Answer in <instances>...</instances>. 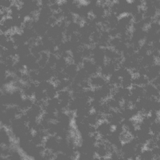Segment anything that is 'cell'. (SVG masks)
<instances>
[{
    "mask_svg": "<svg viewBox=\"0 0 160 160\" xmlns=\"http://www.w3.org/2000/svg\"><path fill=\"white\" fill-rule=\"evenodd\" d=\"M119 66L120 65L116 63L106 61L103 65L100 67L99 74L106 78H108L117 70Z\"/></svg>",
    "mask_w": 160,
    "mask_h": 160,
    "instance_id": "6",
    "label": "cell"
},
{
    "mask_svg": "<svg viewBox=\"0 0 160 160\" xmlns=\"http://www.w3.org/2000/svg\"><path fill=\"white\" fill-rule=\"evenodd\" d=\"M150 82V81L146 77L145 75L142 74H136L133 75L132 80L133 85L145 87Z\"/></svg>",
    "mask_w": 160,
    "mask_h": 160,
    "instance_id": "17",
    "label": "cell"
},
{
    "mask_svg": "<svg viewBox=\"0 0 160 160\" xmlns=\"http://www.w3.org/2000/svg\"><path fill=\"white\" fill-rule=\"evenodd\" d=\"M92 53L91 59L99 67H101L106 62L104 54V48L98 46L92 47Z\"/></svg>",
    "mask_w": 160,
    "mask_h": 160,
    "instance_id": "4",
    "label": "cell"
},
{
    "mask_svg": "<svg viewBox=\"0 0 160 160\" xmlns=\"http://www.w3.org/2000/svg\"><path fill=\"white\" fill-rule=\"evenodd\" d=\"M80 51L85 60L91 59L92 53V47L82 46L81 47Z\"/></svg>",
    "mask_w": 160,
    "mask_h": 160,
    "instance_id": "23",
    "label": "cell"
},
{
    "mask_svg": "<svg viewBox=\"0 0 160 160\" xmlns=\"http://www.w3.org/2000/svg\"><path fill=\"white\" fill-rule=\"evenodd\" d=\"M104 54L106 61L114 62L118 64L119 65L121 64V62L123 59V56L122 54L118 52L113 49L110 47L105 48Z\"/></svg>",
    "mask_w": 160,
    "mask_h": 160,
    "instance_id": "8",
    "label": "cell"
},
{
    "mask_svg": "<svg viewBox=\"0 0 160 160\" xmlns=\"http://www.w3.org/2000/svg\"><path fill=\"white\" fill-rule=\"evenodd\" d=\"M67 59L62 57H58V60L54 68L55 71H63L66 67L68 64Z\"/></svg>",
    "mask_w": 160,
    "mask_h": 160,
    "instance_id": "21",
    "label": "cell"
},
{
    "mask_svg": "<svg viewBox=\"0 0 160 160\" xmlns=\"http://www.w3.org/2000/svg\"><path fill=\"white\" fill-rule=\"evenodd\" d=\"M80 49L71 52L70 58L71 59V62L78 67L82 66L83 62L85 60L81 53Z\"/></svg>",
    "mask_w": 160,
    "mask_h": 160,
    "instance_id": "18",
    "label": "cell"
},
{
    "mask_svg": "<svg viewBox=\"0 0 160 160\" xmlns=\"http://www.w3.org/2000/svg\"><path fill=\"white\" fill-rule=\"evenodd\" d=\"M105 102L108 107L112 111H119L122 107V102L112 97L107 99Z\"/></svg>",
    "mask_w": 160,
    "mask_h": 160,
    "instance_id": "19",
    "label": "cell"
},
{
    "mask_svg": "<svg viewBox=\"0 0 160 160\" xmlns=\"http://www.w3.org/2000/svg\"><path fill=\"white\" fill-rule=\"evenodd\" d=\"M79 67L72 62H68L63 70L64 73L67 79L72 81L77 75L78 70Z\"/></svg>",
    "mask_w": 160,
    "mask_h": 160,
    "instance_id": "15",
    "label": "cell"
},
{
    "mask_svg": "<svg viewBox=\"0 0 160 160\" xmlns=\"http://www.w3.org/2000/svg\"><path fill=\"white\" fill-rule=\"evenodd\" d=\"M107 82L103 86L99 88H93V98L92 99L104 102L112 97L113 90L114 89Z\"/></svg>",
    "mask_w": 160,
    "mask_h": 160,
    "instance_id": "2",
    "label": "cell"
},
{
    "mask_svg": "<svg viewBox=\"0 0 160 160\" xmlns=\"http://www.w3.org/2000/svg\"><path fill=\"white\" fill-rule=\"evenodd\" d=\"M130 96V89L119 86L115 88L112 93V97L123 102L128 99Z\"/></svg>",
    "mask_w": 160,
    "mask_h": 160,
    "instance_id": "7",
    "label": "cell"
},
{
    "mask_svg": "<svg viewBox=\"0 0 160 160\" xmlns=\"http://www.w3.org/2000/svg\"><path fill=\"white\" fill-rule=\"evenodd\" d=\"M96 132L100 138L106 140L113 131L114 128L107 120H102L96 127Z\"/></svg>",
    "mask_w": 160,
    "mask_h": 160,
    "instance_id": "3",
    "label": "cell"
},
{
    "mask_svg": "<svg viewBox=\"0 0 160 160\" xmlns=\"http://www.w3.org/2000/svg\"><path fill=\"white\" fill-rule=\"evenodd\" d=\"M71 82L72 81L71 80L66 79L63 80L55 83L56 88H57L58 92L62 91V90H65V89H68Z\"/></svg>",
    "mask_w": 160,
    "mask_h": 160,
    "instance_id": "22",
    "label": "cell"
},
{
    "mask_svg": "<svg viewBox=\"0 0 160 160\" xmlns=\"http://www.w3.org/2000/svg\"><path fill=\"white\" fill-rule=\"evenodd\" d=\"M3 148L4 147L0 145V157H2V152Z\"/></svg>",
    "mask_w": 160,
    "mask_h": 160,
    "instance_id": "26",
    "label": "cell"
},
{
    "mask_svg": "<svg viewBox=\"0 0 160 160\" xmlns=\"http://www.w3.org/2000/svg\"><path fill=\"white\" fill-rule=\"evenodd\" d=\"M108 80L99 74L92 76L89 78V83L92 88H99L107 83Z\"/></svg>",
    "mask_w": 160,
    "mask_h": 160,
    "instance_id": "13",
    "label": "cell"
},
{
    "mask_svg": "<svg viewBox=\"0 0 160 160\" xmlns=\"http://www.w3.org/2000/svg\"><path fill=\"white\" fill-rule=\"evenodd\" d=\"M160 75V64L157 63L146 69V77L148 78L150 82L155 79Z\"/></svg>",
    "mask_w": 160,
    "mask_h": 160,
    "instance_id": "14",
    "label": "cell"
},
{
    "mask_svg": "<svg viewBox=\"0 0 160 160\" xmlns=\"http://www.w3.org/2000/svg\"><path fill=\"white\" fill-rule=\"evenodd\" d=\"M38 83L52 81L54 75V68L49 67L40 68L37 71Z\"/></svg>",
    "mask_w": 160,
    "mask_h": 160,
    "instance_id": "5",
    "label": "cell"
},
{
    "mask_svg": "<svg viewBox=\"0 0 160 160\" xmlns=\"http://www.w3.org/2000/svg\"><path fill=\"white\" fill-rule=\"evenodd\" d=\"M58 58V56L55 53H49L47 66L52 68H54Z\"/></svg>",
    "mask_w": 160,
    "mask_h": 160,
    "instance_id": "24",
    "label": "cell"
},
{
    "mask_svg": "<svg viewBox=\"0 0 160 160\" xmlns=\"http://www.w3.org/2000/svg\"><path fill=\"white\" fill-rule=\"evenodd\" d=\"M8 160H25L24 156L19 150L18 148L12 147L11 152L7 157Z\"/></svg>",
    "mask_w": 160,
    "mask_h": 160,
    "instance_id": "20",
    "label": "cell"
},
{
    "mask_svg": "<svg viewBox=\"0 0 160 160\" xmlns=\"http://www.w3.org/2000/svg\"><path fill=\"white\" fill-rule=\"evenodd\" d=\"M104 119L105 117L102 115L93 111L84 118V121L90 126L96 127L101 121Z\"/></svg>",
    "mask_w": 160,
    "mask_h": 160,
    "instance_id": "12",
    "label": "cell"
},
{
    "mask_svg": "<svg viewBox=\"0 0 160 160\" xmlns=\"http://www.w3.org/2000/svg\"><path fill=\"white\" fill-rule=\"evenodd\" d=\"M81 67L90 77L99 73L100 68L91 59L84 60Z\"/></svg>",
    "mask_w": 160,
    "mask_h": 160,
    "instance_id": "9",
    "label": "cell"
},
{
    "mask_svg": "<svg viewBox=\"0 0 160 160\" xmlns=\"http://www.w3.org/2000/svg\"><path fill=\"white\" fill-rule=\"evenodd\" d=\"M105 119L109 122L114 128L121 125L123 121V118L119 111H111L110 113L105 116Z\"/></svg>",
    "mask_w": 160,
    "mask_h": 160,
    "instance_id": "11",
    "label": "cell"
},
{
    "mask_svg": "<svg viewBox=\"0 0 160 160\" xmlns=\"http://www.w3.org/2000/svg\"><path fill=\"white\" fill-rule=\"evenodd\" d=\"M114 151V148L109 142L100 138L97 141L94 148L95 156L100 159L110 158Z\"/></svg>",
    "mask_w": 160,
    "mask_h": 160,
    "instance_id": "1",
    "label": "cell"
},
{
    "mask_svg": "<svg viewBox=\"0 0 160 160\" xmlns=\"http://www.w3.org/2000/svg\"><path fill=\"white\" fill-rule=\"evenodd\" d=\"M12 139L8 128L0 126V145L5 147L12 146Z\"/></svg>",
    "mask_w": 160,
    "mask_h": 160,
    "instance_id": "10",
    "label": "cell"
},
{
    "mask_svg": "<svg viewBox=\"0 0 160 160\" xmlns=\"http://www.w3.org/2000/svg\"><path fill=\"white\" fill-rule=\"evenodd\" d=\"M154 86L156 87L160 91V75L157 77L155 80L151 82Z\"/></svg>",
    "mask_w": 160,
    "mask_h": 160,
    "instance_id": "25",
    "label": "cell"
},
{
    "mask_svg": "<svg viewBox=\"0 0 160 160\" xmlns=\"http://www.w3.org/2000/svg\"><path fill=\"white\" fill-rule=\"evenodd\" d=\"M92 112V108L89 102L87 104H85L79 108L75 112V116L84 119Z\"/></svg>",
    "mask_w": 160,
    "mask_h": 160,
    "instance_id": "16",
    "label": "cell"
}]
</instances>
